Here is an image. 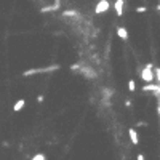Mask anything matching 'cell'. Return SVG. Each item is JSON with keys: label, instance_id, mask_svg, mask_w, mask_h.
Here are the masks:
<instances>
[{"label": "cell", "instance_id": "obj_1", "mask_svg": "<svg viewBox=\"0 0 160 160\" xmlns=\"http://www.w3.org/2000/svg\"><path fill=\"white\" fill-rule=\"evenodd\" d=\"M61 66L59 64H51L47 67H35V69H29V71H24L22 72V77H31V75H35V74H47V72H55V71H59Z\"/></svg>", "mask_w": 160, "mask_h": 160}, {"label": "cell", "instance_id": "obj_2", "mask_svg": "<svg viewBox=\"0 0 160 160\" xmlns=\"http://www.w3.org/2000/svg\"><path fill=\"white\" fill-rule=\"evenodd\" d=\"M154 64L152 62H147V64L144 66V69H141L139 72V77L141 80H144L146 83H152L154 82Z\"/></svg>", "mask_w": 160, "mask_h": 160}, {"label": "cell", "instance_id": "obj_3", "mask_svg": "<svg viewBox=\"0 0 160 160\" xmlns=\"http://www.w3.org/2000/svg\"><path fill=\"white\" fill-rule=\"evenodd\" d=\"M109 8H111V3L107 2V0H99V2L96 3V7H95V13H96V15L106 13Z\"/></svg>", "mask_w": 160, "mask_h": 160}, {"label": "cell", "instance_id": "obj_4", "mask_svg": "<svg viewBox=\"0 0 160 160\" xmlns=\"http://www.w3.org/2000/svg\"><path fill=\"white\" fill-rule=\"evenodd\" d=\"M128 136H130L131 144H135V146L139 144V138H138V133H136L135 128H130V130H128Z\"/></svg>", "mask_w": 160, "mask_h": 160}, {"label": "cell", "instance_id": "obj_5", "mask_svg": "<svg viewBox=\"0 0 160 160\" xmlns=\"http://www.w3.org/2000/svg\"><path fill=\"white\" fill-rule=\"evenodd\" d=\"M78 72H82L83 75L88 77V78H95V77H96V74L93 72V69H91V67H80Z\"/></svg>", "mask_w": 160, "mask_h": 160}, {"label": "cell", "instance_id": "obj_6", "mask_svg": "<svg viewBox=\"0 0 160 160\" xmlns=\"http://www.w3.org/2000/svg\"><path fill=\"white\" fill-rule=\"evenodd\" d=\"M123 3H125V0H115V3H114V8H115L117 16L123 15Z\"/></svg>", "mask_w": 160, "mask_h": 160}, {"label": "cell", "instance_id": "obj_7", "mask_svg": "<svg viewBox=\"0 0 160 160\" xmlns=\"http://www.w3.org/2000/svg\"><path fill=\"white\" fill-rule=\"evenodd\" d=\"M26 106V99L24 98H21V99H18L15 102V106H13V112H19V111H22V107Z\"/></svg>", "mask_w": 160, "mask_h": 160}, {"label": "cell", "instance_id": "obj_8", "mask_svg": "<svg viewBox=\"0 0 160 160\" xmlns=\"http://www.w3.org/2000/svg\"><path fill=\"white\" fill-rule=\"evenodd\" d=\"M59 7H61V3H59V2H56V3H53V5H48V7L42 8L40 11H42V13H48V11H56V10H59Z\"/></svg>", "mask_w": 160, "mask_h": 160}, {"label": "cell", "instance_id": "obj_9", "mask_svg": "<svg viewBox=\"0 0 160 160\" xmlns=\"http://www.w3.org/2000/svg\"><path fill=\"white\" fill-rule=\"evenodd\" d=\"M117 35L122 40H128V31L125 27H117Z\"/></svg>", "mask_w": 160, "mask_h": 160}, {"label": "cell", "instance_id": "obj_10", "mask_svg": "<svg viewBox=\"0 0 160 160\" xmlns=\"http://www.w3.org/2000/svg\"><path fill=\"white\" fill-rule=\"evenodd\" d=\"M158 88H160V87H158L157 83H147V85H144V87H142V91H152V93H155Z\"/></svg>", "mask_w": 160, "mask_h": 160}, {"label": "cell", "instance_id": "obj_11", "mask_svg": "<svg viewBox=\"0 0 160 160\" xmlns=\"http://www.w3.org/2000/svg\"><path fill=\"white\" fill-rule=\"evenodd\" d=\"M154 80H157V85L160 87V67L154 69Z\"/></svg>", "mask_w": 160, "mask_h": 160}, {"label": "cell", "instance_id": "obj_12", "mask_svg": "<svg viewBox=\"0 0 160 160\" xmlns=\"http://www.w3.org/2000/svg\"><path fill=\"white\" fill-rule=\"evenodd\" d=\"M62 16H78V11H75V10H67V11L62 13Z\"/></svg>", "mask_w": 160, "mask_h": 160}, {"label": "cell", "instance_id": "obj_13", "mask_svg": "<svg viewBox=\"0 0 160 160\" xmlns=\"http://www.w3.org/2000/svg\"><path fill=\"white\" fill-rule=\"evenodd\" d=\"M128 90L131 91V93H133V91L136 90V83H135V80H130V82H128Z\"/></svg>", "mask_w": 160, "mask_h": 160}, {"label": "cell", "instance_id": "obj_14", "mask_svg": "<svg viewBox=\"0 0 160 160\" xmlns=\"http://www.w3.org/2000/svg\"><path fill=\"white\" fill-rule=\"evenodd\" d=\"M31 160H47V157H45L43 154H35V155H34Z\"/></svg>", "mask_w": 160, "mask_h": 160}, {"label": "cell", "instance_id": "obj_15", "mask_svg": "<svg viewBox=\"0 0 160 160\" xmlns=\"http://www.w3.org/2000/svg\"><path fill=\"white\" fill-rule=\"evenodd\" d=\"M146 11H147L146 7H138V8H136V13H146Z\"/></svg>", "mask_w": 160, "mask_h": 160}, {"label": "cell", "instance_id": "obj_16", "mask_svg": "<svg viewBox=\"0 0 160 160\" xmlns=\"http://www.w3.org/2000/svg\"><path fill=\"white\" fill-rule=\"evenodd\" d=\"M136 160H146V157L142 155V154H138V157H136Z\"/></svg>", "mask_w": 160, "mask_h": 160}, {"label": "cell", "instance_id": "obj_17", "mask_svg": "<svg viewBox=\"0 0 160 160\" xmlns=\"http://www.w3.org/2000/svg\"><path fill=\"white\" fill-rule=\"evenodd\" d=\"M43 101V95H38L37 96V102H42Z\"/></svg>", "mask_w": 160, "mask_h": 160}, {"label": "cell", "instance_id": "obj_18", "mask_svg": "<svg viewBox=\"0 0 160 160\" xmlns=\"http://www.w3.org/2000/svg\"><path fill=\"white\" fill-rule=\"evenodd\" d=\"M138 127H147L146 122H138Z\"/></svg>", "mask_w": 160, "mask_h": 160}, {"label": "cell", "instance_id": "obj_19", "mask_svg": "<svg viewBox=\"0 0 160 160\" xmlns=\"http://www.w3.org/2000/svg\"><path fill=\"white\" fill-rule=\"evenodd\" d=\"M125 106H127V107H131V101L127 99V101H125Z\"/></svg>", "mask_w": 160, "mask_h": 160}, {"label": "cell", "instance_id": "obj_20", "mask_svg": "<svg viewBox=\"0 0 160 160\" xmlns=\"http://www.w3.org/2000/svg\"><path fill=\"white\" fill-rule=\"evenodd\" d=\"M157 112H158V115H160V98H158V106H157Z\"/></svg>", "mask_w": 160, "mask_h": 160}, {"label": "cell", "instance_id": "obj_21", "mask_svg": "<svg viewBox=\"0 0 160 160\" xmlns=\"http://www.w3.org/2000/svg\"><path fill=\"white\" fill-rule=\"evenodd\" d=\"M158 10H160V5H158Z\"/></svg>", "mask_w": 160, "mask_h": 160}]
</instances>
